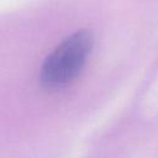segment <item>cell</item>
<instances>
[{"instance_id": "6da1fadb", "label": "cell", "mask_w": 158, "mask_h": 158, "mask_svg": "<svg viewBox=\"0 0 158 158\" xmlns=\"http://www.w3.org/2000/svg\"><path fill=\"white\" fill-rule=\"evenodd\" d=\"M93 43L89 30H79L64 38L44 59L40 74L41 84L57 89L75 79L86 63Z\"/></svg>"}]
</instances>
